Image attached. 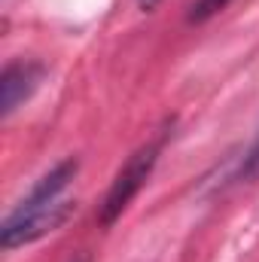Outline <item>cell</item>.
Listing matches in <instances>:
<instances>
[{
	"label": "cell",
	"instance_id": "cell-4",
	"mask_svg": "<svg viewBox=\"0 0 259 262\" xmlns=\"http://www.w3.org/2000/svg\"><path fill=\"white\" fill-rule=\"evenodd\" d=\"M232 0H195L192 3V12H189V21H204L210 15H217L220 9H226Z\"/></svg>",
	"mask_w": 259,
	"mask_h": 262
},
{
	"label": "cell",
	"instance_id": "cell-2",
	"mask_svg": "<svg viewBox=\"0 0 259 262\" xmlns=\"http://www.w3.org/2000/svg\"><path fill=\"white\" fill-rule=\"evenodd\" d=\"M165 137H168V131H162L156 140L143 143L137 152H131L128 162L119 168V174H116L110 192H107L104 204H101V213H98L101 226H113V223L128 210V204L134 201V195L143 189V183L149 180V174H153V168H156V162H159V152H162Z\"/></svg>",
	"mask_w": 259,
	"mask_h": 262
},
{
	"label": "cell",
	"instance_id": "cell-1",
	"mask_svg": "<svg viewBox=\"0 0 259 262\" xmlns=\"http://www.w3.org/2000/svg\"><path fill=\"white\" fill-rule=\"evenodd\" d=\"M76 171H79V162L76 159H64V162H58L52 171H46L34 183V189L18 201V207L0 226L3 250H15V247L34 244L43 235H49V232L64 226L70 220V213L76 210V201L64 198L67 186L76 177Z\"/></svg>",
	"mask_w": 259,
	"mask_h": 262
},
{
	"label": "cell",
	"instance_id": "cell-6",
	"mask_svg": "<svg viewBox=\"0 0 259 262\" xmlns=\"http://www.w3.org/2000/svg\"><path fill=\"white\" fill-rule=\"evenodd\" d=\"M159 3H162V0H137V6H140L143 12H153V9H156Z\"/></svg>",
	"mask_w": 259,
	"mask_h": 262
},
{
	"label": "cell",
	"instance_id": "cell-5",
	"mask_svg": "<svg viewBox=\"0 0 259 262\" xmlns=\"http://www.w3.org/2000/svg\"><path fill=\"white\" fill-rule=\"evenodd\" d=\"M253 177H259V137L250 146V152L244 156L241 168H238V180H253Z\"/></svg>",
	"mask_w": 259,
	"mask_h": 262
},
{
	"label": "cell",
	"instance_id": "cell-3",
	"mask_svg": "<svg viewBox=\"0 0 259 262\" xmlns=\"http://www.w3.org/2000/svg\"><path fill=\"white\" fill-rule=\"evenodd\" d=\"M43 76H46V67L37 64V61H12V64L3 67V76H0V113L9 116L18 104H25L37 92Z\"/></svg>",
	"mask_w": 259,
	"mask_h": 262
}]
</instances>
